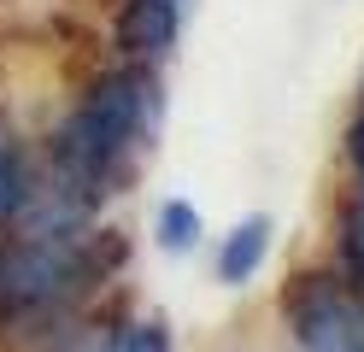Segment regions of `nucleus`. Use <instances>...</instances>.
Masks as SVG:
<instances>
[{"mask_svg": "<svg viewBox=\"0 0 364 352\" xmlns=\"http://www.w3.org/2000/svg\"><path fill=\"white\" fill-rule=\"evenodd\" d=\"M176 6H182V0H176Z\"/></svg>", "mask_w": 364, "mask_h": 352, "instance_id": "nucleus-11", "label": "nucleus"}, {"mask_svg": "<svg viewBox=\"0 0 364 352\" xmlns=\"http://www.w3.org/2000/svg\"><path fill=\"white\" fill-rule=\"evenodd\" d=\"M341 258H347V276L364 282V206H353L341 223Z\"/></svg>", "mask_w": 364, "mask_h": 352, "instance_id": "nucleus-9", "label": "nucleus"}, {"mask_svg": "<svg viewBox=\"0 0 364 352\" xmlns=\"http://www.w3.org/2000/svg\"><path fill=\"white\" fill-rule=\"evenodd\" d=\"M106 352H171V329L159 317H135L106 341Z\"/></svg>", "mask_w": 364, "mask_h": 352, "instance_id": "nucleus-8", "label": "nucleus"}, {"mask_svg": "<svg viewBox=\"0 0 364 352\" xmlns=\"http://www.w3.org/2000/svg\"><path fill=\"white\" fill-rule=\"evenodd\" d=\"M282 311L300 352H364V294H353L335 276H294L282 294Z\"/></svg>", "mask_w": 364, "mask_h": 352, "instance_id": "nucleus-2", "label": "nucleus"}, {"mask_svg": "<svg viewBox=\"0 0 364 352\" xmlns=\"http://www.w3.org/2000/svg\"><path fill=\"white\" fill-rule=\"evenodd\" d=\"M176 23H182V6L176 0H124L118 12V47L135 59H153L176 41Z\"/></svg>", "mask_w": 364, "mask_h": 352, "instance_id": "nucleus-4", "label": "nucleus"}, {"mask_svg": "<svg viewBox=\"0 0 364 352\" xmlns=\"http://www.w3.org/2000/svg\"><path fill=\"white\" fill-rule=\"evenodd\" d=\"M347 159H353V171L364 176V117H358V124L347 129Z\"/></svg>", "mask_w": 364, "mask_h": 352, "instance_id": "nucleus-10", "label": "nucleus"}, {"mask_svg": "<svg viewBox=\"0 0 364 352\" xmlns=\"http://www.w3.org/2000/svg\"><path fill=\"white\" fill-rule=\"evenodd\" d=\"M24 206H30V164L6 135H0V223L24 218Z\"/></svg>", "mask_w": 364, "mask_h": 352, "instance_id": "nucleus-6", "label": "nucleus"}, {"mask_svg": "<svg viewBox=\"0 0 364 352\" xmlns=\"http://www.w3.org/2000/svg\"><path fill=\"white\" fill-rule=\"evenodd\" d=\"M153 229H159V247H165V252H188V247L200 241V211H194L188 200H165Z\"/></svg>", "mask_w": 364, "mask_h": 352, "instance_id": "nucleus-7", "label": "nucleus"}, {"mask_svg": "<svg viewBox=\"0 0 364 352\" xmlns=\"http://www.w3.org/2000/svg\"><path fill=\"white\" fill-rule=\"evenodd\" d=\"M147 106H153V77H141V70H112L88 88V100L71 112V124L59 135V164L71 188H106L118 176V164L141 141Z\"/></svg>", "mask_w": 364, "mask_h": 352, "instance_id": "nucleus-1", "label": "nucleus"}, {"mask_svg": "<svg viewBox=\"0 0 364 352\" xmlns=\"http://www.w3.org/2000/svg\"><path fill=\"white\" fill-rule=\"evenodd\" d=\"M71 282H77V247H71V235L36 229V235H24V241L0 258V311H36V305H53Z\"/></svg>", "mask_w": 364, "mask_h": 352, "instance_id": "nucleus-3", "label": "nucleus"}, {"mask_svg": "<svg viewBox=\"0 0 364 352\" xmlns=\"http://www.w3.org/2000/svg\"><path fill=\"white\" fill-rule=\"evenodd\" d=\"M264 252H270V218L253 211V218H241L230 235H223V247H218V282H230V288L253 282L259 265H264Z\"/></svg>", "mask_w": 364, "mask_h": 352, "instance_id": "nucleus-5", "label": "nucleus"}]
</instances>
